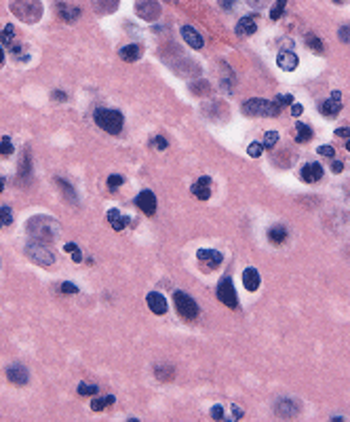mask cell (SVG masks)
<instances>
[{
  "instance_id": "1",
  "label": "cell",
  "mask_w": 350,
  "mask_h": 422,
  "mask_svg": "<svg viewBox=\"0 0 350 422\" xmlns=\"http://www.w3.org/2000/svg\"><path fill=\"white\" fill-rule=\"evenodd\" d=\"M26 232H28V237H32V241L51 243L57 234H60V226H57V222L49 216H34L28 222Z\"/></svg>"
},
{
  "instance_id": "2",
  "label": "cell",
  "mask_w": 350,
  "mask_h": 422,
  "mask_svg": "<svg viewBox=\"0 0 350 422\" xmlns=\"http://www.w3.org/2000/svg\"><path fill=\"white\" fill-rule=\"evenodd\" d=\"M11 13L23 23H36L42 17V3L40 0H11Z\"/></svg>"
},
{
  "instance_id": "3",
  "label": "cell",
  "mask_w": 350,
  "mask_h": 422,
  "mask_svg": "<svg viewBox=\"0 0 350 422\" xmlns=\"http://www.w3.org/2000/svg\"><path fill=\"white\" fill-rule=\"evenodd\" d=\"M93 121L99 129H103L106 133L110 135H121L123 131V125H125V119L119 110H112V108H97L95 114H93Z\"/></svg>"
},
{
  "instance_id": "4",
  "label": "cell",
  "mask_w": 350,
  "mask_h": 422,
  "mask_svg": "<svg viewBox=\"0 0 350 422\" xmlns=\"http://www.w3.org/2000/svg\"><path fill=\"white\" fill-rule=\"evenodd\" d=\"M281 108H283V106L278 103L276 99L268 101V99H262V97H251L249 101L243 103V114H247V116L264 114V116H272V119H274V116L281 114Z\"/></svg>"
},
{
  "instance_id": "5",
  "label": "cell",
  "mask_w": 350,
  "mask_h": 422,
  "mask_svg": "<svg viewBox=\"0 0 350 422\" xmlns=\"http://www.w3.org/2000/svg\"><path fill=\"white\" fill-rule=\"evenodd\" d=\"M26 255L34 264L40 266H51L55 262V253L46 247V243H38V241H30L26 245Z\"/></svg>"
},
{
  "instance_id": "6",
  "label": "cell",
  "mask_w": 350,
  "mask_h": 422,
  "mask_svg": "<svg viewBox=\"0 0 350 422\" xmlns=\"http://www.w3.org/2000/svg\"><path fill=\"white\" fill-rule=\"evenodd\" d=\"M173 304H175V310L180 312L182 319L186 321H194L198 316V304L184 291H173Z\"/></svg>"
},
{
  "instance_id": "7",
  "label": "cell",
  "mask_w": 350,
  "mask_h": 422,
  "mask_svg": "<svg viewBox=\"0 0 350 422\" xmlns=\"http://www.w3.org/2000/svg\"><path fill=\"white\" fill-rule=\"evenodd\" d=\"M217 300L221 304H226L228 308H237L239 306V298H237L235 285H232V277H221L219 279V283H217Z\"/></svg>"
},
{
  "instance_id": "8",
  "label": "cell",
  "mask_w": 350,
  "mask_h": 422,
  "mask_svg": "<svg viewBox=\"0 0 350 422\" xmlns=\"http://www.w3.org/2000/svg\"><path fill=\"white\" fill-rule=\"evenodd\" d=\"M135 13L144 21H156L160 17V5L158 0H137L135 3Z\"/></svg>"
},
{
  "instance_id": "9",
  "label": "cell",
  "mask_w": 350,
  "mask_h": 422,
  "mask_svg": "<svg viewBox=\"0 0 350 422\" xmlns=\"http://www.w3.org/2000/svg\"><path fill=\"white\" fill-rule=\"evenodd\" d=\"M319 112L323 116H327V119H333L342 112V93L340 91H333L331 93V99H325L319 103Z\"/></svg>"
},
{
  "instance_id": "10",
  "label": "cell",
  "mask_w": 350,
  "mask_h": 422,
  "mask_svg": "<svg viewBox=\"0 0 350 422\" xmlns=\"http://www.w3.org/2000/svg\"><path fill=\"white\" fill-rule=\"evenodd\" d=\"M135 205L142 209L146 216H154L156 214V196H154V192L142 190L137 194V198H135Z\"/></svg>"
},
{
  "instance_id": "11",
  "label": "cell",
  "mask_w": 350,
  "mask_h": 422,
  "mask_svg": "<svg viewBox=\"0 0 350 422\" xmlns=\"http://www.w3.org/2000/svg\"><path fill=\"white\" fill-rule=\"evenodd\" d=\"M196 257H198V262L209 268V271H213V268H217L221 262H224V255H221L219 251H215V249H198Z\"/></svg>"
},
{
  "instance_id": "12",
  "label": "cell",
  "mask_w": 350,
  "mask_h": 422,
  "mask_svg": "<svg viewBox=\"0 0 350 422\" xmlns=\"http://www.w3.org/2000/svg\"><path fill=\"white\" fill-rule=\"evenodd\" d=\"M55 13H57V17H62L66 23H72L80 15V7H72V5L64 3V0H57V3H55Z\"/></svg>"
},
{
  "instance_id": "13",
  "label": "cell",
  "mask_w": 350,
  "mask_h": 422,
  "mask_svg": "<svg viewBox=\"0 0 350 422\" xmlns=\"http://www.w3.org/2000/svg\"><path fill=\"white\" fill-rule=\"evenodd\" d=\"M192 194L198 198V201H207L209 196H211V178H198L194 184H192Z\"/></svg>"
},
{
  "instance_id": "14",
  "label": "cell",
  "mask_w": 350,
  "mask_h": 422,
  "mask_svg": "<svg viewBox=\"0 0 350 422\" xmlns=\"http://www.w3.org/2000/svg\"><path fill=\"white\" fill-rule=\"evenodd\" d=\"M323 178V165L321 163H306L304 167H302V180L306 184H314Z\"/></svg>"
},
{
  "instance_id": "15",
  "label": "cell",
  "mask_w": 350,
  "mask_h": 422,
  "mask_svg": "<svg viewBox=\"0 0 350 422\" xmlns=\"http://www.w3.org/2000/svg\"><path fill=\"white\" fill-rule=\"evenodd\" d=\"M146 302H148V306L150 310H152L154 314H165L167 312V300L162 294H158V291H150V294L146 296Z\"/></svg>"
},
{
  "instance_id": "16",
  "label": "cell",
  "mask_w": 350,
  "mask_h": 422,
  "mask_svg": "<svg viewBox=\"0 0 350 422\" xmlns=\"http://www.w3.org/2000/svg\"><path fill=\"white\" fill-rule=\"evenodd\" d=\"M260 283H262V279H260V273H258V268H245L243 271V285L247 291H258L260 289Z\"/></svg>"
},
{
  "instance_id": "17",
  "label": "cell",
  "mask_w": 350,
  "mask_h": 422,
  "mask_svg": "<svg viewBox=\"0 0 350 422\" xmlns=\"http://www.w3.org/2000/svg\"><path fill=\"white\" fill-rule=\"evenodd\" d=\"M7 378L17 386H23V384H28L30 374L23 365H11V367H7Z\"/></svg>"
},
{
  "instance_id": "18",
  "label": "cell",
  "mask_w": 350,
  "mask_h": 422,
  "mask_svg": "<svg viewBox=\"0 0 350 422\" xmlns=\"http://www.w3.org/2000/svg\"><path fill=\"white\" fill-rule=\"evenodd\" d=\"M300 412V407L294 399H281V401H276L274 405V414L276 416H281V418H291V416H296Z\"/></svg>"
},
{
  "instance_id": "19",
  "label": "cell",
  "mask_w": 350,
  "mask_h": 422,
  "mask_svg": "<svg viewBox=\"0 0 350 422\" xmlns=\"http://www.w3.org/2000/svg\"><path fill=\"white\" fill-rule=\"evenodd\" d=\"M121 60L123 62H129V64H133V62H139L142 60V55H144V46L142 44H127V46H123L121 49Z\"/></svg>"
},
{
  "instance_id": "20",
  "label": "cell",
  "mask_w": 350,
  "mask_h": 422,
  "mask_svg": "<svg viewBox=\"0 0 350 422\" xmlns=\"http://www.w3.org/2000/svg\"><path fill=\"white\" fill-rule=\"evenodd\" d=\"M276 64H278V68H281V70H285V72H294V70L298 68V64H300V60H298L296 53L283 51V53H278Z\"/></svg>"
},
{
  "instance_id": "21",
  "label": "cell",
  "mask_w": 350,
  "mask_h": 422,
  "mask_svg": "<svg viewBox=\"0 0 350 422\" xmlns=\"http://www.w3.org/2000/svg\"><path fill=\"white\" fill-rule=\"evenodd\" d=\"M255 30H258L255 15H245L237 23V34H239V36H251V34H255Z\"/></svg>"
},
{
  "instance_id": "22",
  "label": "cell",
  "mask_w": 350,
  "mask_h": 422,
  "mask_svg": "<svg viewBox=\"0 0 350 422\" xmlns=\"http://www.w3.org/2000/svg\"><path fill=\"white\" fill-rule=\"evenodd\" d=\"M182 36H184L186 42L192 46V49H203V44H205V42H203V36H201V34H198L192 26H184V28H182Z\"/></svg>"
},
{
  "instance_id": "23",
  "label": "cell",
  "mask_w": 350,
  "mask_h": 422,
  "mask_svg": "<svg viewBox=\"0 0 350 422\" xmlns=\"http://www.w3.org/2000/svg\"><path fill=\"white\" fill-rule=\"evenodd\" d=\"M106 220L110 222V226H112L116 232H119V230H123L127 224H129V218H127V216H123L119 209H110L108 214H106Z\"/></svg>"
},
{
  "instance_id": "24",
  "label": "cell",
  "mask_w": 350,
  "mask_h": 422,
  "mask_svg": "<svg viewBox=\"0 0 350 422\" xmlns=\"http://www.w3.org/2000/svg\"><path fill=\"white\" fill-rule=\"evenodd\" d=\"M287 237H289V232H287V228H285L283 224H276V226H272L270 230H268V241H270L272 245H281V243H285Z\"/></svg>"
},
{
  "instance_id": "25",
  "label": "cell",
  "mask_w": 350,
  "mask_h": 422,
  "mask_svg": "<svg viewBox=\"0 0 350 422\" xmlns=\"http://www.w3.org/2000/svg\"><path fill=\"white\" fill-rule=\"evenodd\" d=\"M93 7H95L99 15H108L119 9V0H93Z\"/></svg>"
},
{
  "instance_id": "26",
  "label": "cell",
  "mask_w": 350,
  "mask_h": 422,
  "mask_svg": "<svg viewBox=\"0 0 350 422\" xmlns=\"http://www.w3.org/2000/svg\"><path fill=\"white\" fill-rule=\"evenodd\" d=\"M296 133H298L296 135V142L298 144H306V142H310V139L314 137L312 135V129L308 125H304V123H300V121L296 123Z\"/></svg>"
},
{
  "instance_id": "27",
  "label": "cell",
  "mask_w": 350,
  "mask_h": 422,
  "mask_svg": "<svg viewBox=\"0 0 350 422\" xmlns=\"http://www.w3.org/2000/svg\"><path fill=\"white\" fill-rule=\"evenodd\" d=\"M55 182H57V186H60V190L66 194V201L72 203V205H76V203H78V196H76V192H74L72 186H70L66 180H62V178H57Z\"/></svg>"
},
{
  "instance_id": "28",
  "label": "cell",
  "mask_w": 350,
  "mask_h": 422,
  "mask_svg": "<svg viewBox=\"0 0 350 422\" xmlns=\"http://www.w3.org/2000/svg\"><path fill=\"white\" fill-rule=\"evenodd\" d=\"M116 399H114V395H106V397H99V399H93L91 401V409L93 412H101V409H106V407H110L112 403H114Z\"/></svg>"
},
{
  "instance_id": "29",
  "label": "cell",
  "mask_w": 350,
  "mask_h": 422,
  "mask_svg": "<svg viewBox=\"0 0 350 422\" xmlns=\"http://www.w3.org/2000/svg\"><path fill=\"white\" fill-rule=\"evenodd\" d=\"M13 40H15V28L11 26V23H7V26L0 30V42L11 46V44H13Z\"/></svg>"
},
{
  "instance_id": "30",
  "label": "cell",
  "mask_w": 350,
  "mask_h": 422,
  "mask_svg": "<svg viewBox=\"0 0 350 422\" xmlns=\"http://www.w3.org/2000/svg\"><path fill=\"white\" fill-rule=\"evenodd\" d=\"M11 224H13V209L3 205L0 207V228H7Z\"/></svg>"
},
{
  "instance_id": "31",
  "label": "cell",
  "mask_w": 350,
  "mask_h": 422,
  "mask_svg": "<svg viewBox=\"0 0 350 422\" xmlns=\"http://www.w3.org/2000/svg\"><path fill=\"white\" fill-rule=\"evenodd\" d=\"M306 44L310 46V49H312L314 53H323V51H325V46H323L321 38L317 36V34H312V32H308V34H306Z\"/></svg>"
},
{
  "instance_id": "32",
  "label": "cell",
  "mask_w": 350,
  "mask_h": 422,
  "mask_svg": "<svg viewBox=\"0 0 350 422\" xmlns=\"http://www.w3.org/2000/svg\"><path fill=\"white\" fill-rule=\"evenodd\" d=\"M285 7H287V0H276V3L272 5V9H270V19L272 21H278L283 17V13H285Z\"/></svg>"
},
{
  "instance_id": "33",
  "label": "cell",
  "mask_w": 350,
  "mask_h": 422,
  "mask_svg": "<svg viewBox=\"0 0 350 422\" xmlns=\"http://www.w3.org/2000/svg\"><path fill=\"white\" fill-rule=\"evenodd\" d=\"M97 386L95 384H87V382H80L78 384V395L80 397H93V395H97Z\"/></svg>"
},
{
  "instance_id": "34",
  "label": "cell",
  "mask_w": 350,
  "mask_h": 422,
  "mask_svg": "<svg viewBox=\"0 0 350 422\" xmlns=\"http://www.w3.org/2000/svg\"><path fill=\"white\" fill-rule=\"evenodd\" d=\"M13 152H15L13 142H11V137H9V135H5L3 139H0V154H3V156H11Z\"/></svg>"
},
{
  "instance_id": "35",
  "label": "cell",
  "mask_w": 350,
  "mask_h": 422,
  "mask_svg": "<svg viewBox=\"0 0 350 422\" xmlns=\"http://www.w3.org/2000/svg\"><path fill=\"white\" fill-rule=\"evenodd\" d=\"M64 249H66L70 255H72V260H74V262H83V253H80V247H78L76 243H66V245H64Z\"/></svg>"
},
{
  "instance_id": "36",
  "label": "cell",
  "mask_w": 350,
  "mask_h": 422,
  "mask_svg": "<svg viewBox=\"0 0 350 422\" xmlns=\"http://www.w3.org/2000/svg\"><path fill=\"white\" fill-rule=\"evenodd\" d=\"M247 154H249L251 159L262 156V154H264V144H260V142H251L249 148H247Z\"/></svg>"
},
{
  "instance_id": "37",
  "label": "cell",
  "mask_w": 350,
  "mask_h": 422,
  "mask_svg": "<svg viewBox=\"0 0 350 422\" xmlns=\"http://www.w3.org/2000/svg\"><path fill=\"white\" fill-rule=\"evenodd\" d=\"M123 184H125V178H123V175H110V178H108V190H112V192L119 190Z\"/></svg>"
},
{
  "instance_id": "38",
  "label": "cell",
  "mask_w": 350,
  "mask_h": 422,
  "mask_svg": "<svg viewBox=\"0 0 350 422\" xmlns=\"http://www.w3.org/2000/svg\"><path fill=\"white\" fill-rule=\"evenodd\" d=\"M278 142V133L276 131H266L264 135V148H274Z\"/></svg>"
},
{
  "instance_id": "39",
  "label": "cell",
  "mask_w": 350,
  "mask_h": 422,
  "mask_svg": "<svg viewBox=\"0 0 350 422\" xmlns=\"http://www.w3.org/2000/svg\"><path fill=\"white\" fill-rule=\"evenodd\" d=\"M337 38L348 44L350 42V26H342L340 30H337Z\"/></svg>"
},
{
  "instance_id": "40",
  "label": "cell",
  "mask_w": 350,
  "mask_h": 422,
  "mask_svg": "<svg viewBox=\"0 0 350 422\" xmlns=\"http://www.w3.org/2000/svg\"><path fill=\"white\" fill-rule=\"evenodd\" d=\"M62 294H78V285L66 281V283H62Z\"/></svg>"
},
{
  "instance_id": "41",
  "label": "cell",
  "mask_w": 350,
  "mask_h": 422,
  "mask_svg": "<svg viewBox=\"0 0 350 422\" xmlns=\"http://www.w3.org/2000/svg\"><path fill=\"white\" fill-rule=\"evenodd\" d=\"M317 152H319V154H323V156H329V159H333V156H335L333 146H319V148H317Z\"/></svg>"
},
{
  "instance_id": "42",
  "label": "cell",
  "mask_w": 350,
  "mask_h": 422,
  "mask_svg": "<svg viewBox=\"0 0 350 422\" xmlns=\"http://www.w3.org/2000/svg\"><path fill=\"white\" fill-rule=\"evenodd\" d=\"M211 418H213V420H221V418H224V407H221V405H215V407L211 409Z\"/></svg>"
},
{
  "instance_id": "43",
  "label": "cell",
  "mask_w": 350,
  "mask_h": 422,
  "mask_svg": "<svg viewBox=\"0 0 350 422\" xmlns=\"http://www.w3.org/2000/svg\"><path fill=\"white\" fill-rule=\"evenodd\" d=\"M335 135H337V137H342V139H350V129H348V127H340V129H335Z\"/></svg>"
},
{
  "instance_id": "44",
  "label": "cell",
  "mask_w": 350,
  "mask_h": 422,
  "mask_svg": "<svg viewBox=\"0 0 350 422\" xmlns=\"http://www.w3.org/2000/svg\"><path fill=\"white\" fill-rule=\"evenodd\" d=\"M51 99H53V101H66L68 95H66L64 91H53V93H51Z\"/></svg>"
},
{
  "instance_id": "45",
  "label": "cell",
  "mask_w": 350,
  "mask_h": 422,
  "mask_svg": "<svg viewBox=\"0 0 350 422\" xmlns=\"http://www.w3.org/2000/svg\"><path fill=\"white\" fill-rule=\"evenodd\" d=\"M154 146H156L158 150H165L169 144H167V139H165V137H162V135H158V137L154 139Z\"/></svg>"
},
{
  "instance_id": "46",
  "label": "cell",
  "mask_w": 350,
  "mask_h": 422,
  "mask_svg": "<svg viewBox=\"0 0 350 422\" xmlns=\"http://www.w3.org/2000/svg\"><path fill=\"white\" fill-rule=\"evenodd\" d=\"M302 112H304V108H302L300 103H291V114H294L296 119H298V116H302Z\"/></svg>"
},
{
  "instance_id": "47",
  "label": "cell",
  "mask_w": 350,
  "mask_h": 422,
  "mask_svg": "<svg viewBox=\"0 0 350 422\" xmlns=\"http://www.w3.org/2000/svg\"><path fill=\"white\" fill-rule=\"evenodd\" d=\"M266 3H268V0H247V5L253 7V9H262Z\"/></svg>"
},
{
  "instance_id": "48",
  "label": "cell",
  "mask_w": 350,
  "mask_h": 422,
  "mask_svg": "<svg viewBox=\"0 0 350 422\" xmlns=\"http://www.w3.org/2000/svg\"><path fill=\"white\" fill-rule=\"evenodd\" d=\"M331 171H333V173H342V171H344V163H340V161H333V165H331Z\"/></svg>"
},
{
  "instance_id": "49",
  "label": "cell",
  "mask_w": 350,
  "mask_h": 422,
  "mask_svg": "<svg viewBox=\"0 0 350 422\" xmlns=\"http://www.w3.org/2000/svg\"><path fill=\"white\" fill-rule=\"evenodd\" d=\"M207 83H196V85H192L190 89L194 91V93H203V91H207V87H205Z\"/></svg>"
},
{
  "instance_id": "50",
  "label": "cell",
  "mask_w": 350,
  "mask_h": 422,
  "mask_svg": "<svg viewBox=\"0 0 350 422\" xmlns=\"http://www.w3.org/2000/svg\"><path fill=\"white\" fill-rule=\"evenodd\" d=\"M219 5L224 9H232V5H235V3H232V0H219Z\"/></svg>"
},
{
  "instance_id": "51",
  "label": "cell",
  "mask_w": 350,
  "mask_h": 422,
  "mask_svg": "<svg viewBox=\"0 0 350 422\" xmlns=\"http://www.w3.org/2000/svg\"><path fill=\"white\" fill-rule=\"evenodd\" d=\"M5 184H7V180L0 178V192H5Z\"/></svg>"
},
{
  "instance_id": "52",
  "label": "cell",
  "mask_w": 350,
  "mask_h": 422,
  "mask_svg": "<svg viewBox=\"0 0 350 422\" xmlns=\"http://www.w3.org/2000/svg\"><path fill=\"white\" fill-rule=\"evenodd\" d=\"M5 62V51H3V44H0V64Z\"/></svg>"
},
{
  "instance_id": "53",
  "label": "cell",
  "mask_w": 350,
  "mask_h": 422,
  "mask_svg": "<svg viewBox=\"0 0 350 422\" xmlns=\"http://www.w3.org/2000/svg\"><path fill=\"white\" fill-rule=\"evenodd\" d=\"M241 416H243V412H241L239 407H235V418H241Z\"/></svg>"
},
{
  "instance_id": "54",
  "label": "cell",
  "mask_w": 350,
  "mask_h": 422,
  "mask_svg": "<svg viewBox=\"0 0 350 422\" xmlns=\"http://www.w3.org/2000/svg\"><path fill=\"white\" fill-rule=\"evenodd\" d=\"M346 150L350 152V139H348V142H346Z\"/></svg>"
},
{
  "instance_id": "55",
  "label": "cell",
  "mask_w": 350,
  "mask_h": 422,
  "mask_svg": "<svg viewBox=\"0 0 350 422\" xmlns=\"http://www.w3.org/2000/svg\"><path fill=\"white\" fill-rule=\"evenodd\" d=\"M333 3H344V0H333Z\"/></svg>"
}]
</instances>
